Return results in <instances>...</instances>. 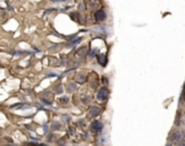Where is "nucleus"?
Here are the masks:
<instances>
[{
	"label": "nucleus",
	"instance_id": "1",
	"mask_svg": "<svg viewBox=\"0 0 185 146\" xmlns=\"http://www.w3.org/2000/svg\"><path fill=\"white\" fill-rule=\"evenodd\" d=\"M108 90L107 89H100L99 91H98V94H97V98L100 101H105L107 98V96H108Z\"/></svg>",
	"mask_w": 185,
	"mask_h": 146
},
{
	"label": "nucleus",
	"instance_id": "2",
	"mask_svg": "<svg viewBox=\"0 0 185 146\" xmlns=\"http://www.w3.org/2000/svg\"><path fill=\"white\" fill-rule=\"evenodd\" d=\"M92 131H95V132H99V131H101V129H102V123L98 120L94 121V122L92 123Z\"/></svg>",
	"mask_w": 185,
	"mask_h": 146
},
{
	"label": "nucleus",
	"instance_id": "3",
	"mask_svg": "<svg viewBox=\"0 0 185 146\" xmlns=\"http://www.w3.org/2000/svg\"><path fill=\"white\" fill-rule=\"evenodd\" d=\"M95 18L96 21H104L106 18V13H105L102 10H98L95 14Z\"/></svg>",
	"mask_w": 185,
	"mask_h": 146
},
{
	"label": "nucleus",
	"instance_id": "4",
	"mask_svg": "<svg viewBox=\"0 0 185 146\" xmlns=\"http://www.w3.org/2000/svg\"><path fill=\"white\" fill-rule=\"evenodd\" d=\"M100 112V110L98 107H92L90 108V115L92 116H96V115H98Z\"/></svg>",
	"mask_w": 185,
	"mask_h": 146
},
{
	"label": "nucleus",
	"instance_id": "5",
	"mask_svg": "<svg viewBox=\"0 0 185 146\" xmlns=\"http://www.w3.org/2000/svg\"><path fill=\"white\" fill-rule=\"evenodd\" d=\"M183 140V134L181 132H176V135H175V139L174 141L175 142H181Z\"/></svg>",
	"mask_w": 185,
	"mask_h": 146
}]
</instances>
